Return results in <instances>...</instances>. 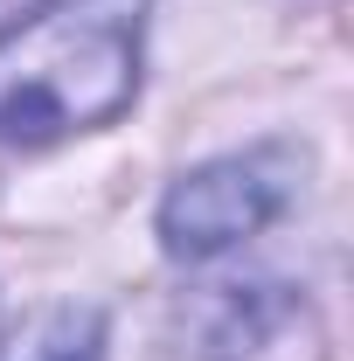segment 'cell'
Listing matches in <instances>:
<instances>
[{
	"instance_id": "1",
	"label": "cell",
	"mask_w": 354,
	"mask_h": 361,
	"mask_svg": "<svg viewBox=\"0 0 354 361\" xmlns=\"http://www.w3.org/2000/svg\"><path fill=\"white\" fill-rule=\"evenodd\" d=\"M146 7L153 0H42L0 28V174L133 111Z\"/></svg>"
},
{
	"instance_id": "3",
	"label": "cell",
	"mask_w": 354,
	"mask_h": 361,
	"mask_svg": "<svg viewBox=\"0 0 354 361\" xmlns=\"http://www.w3.org/2000/svg\"><path fill=\"white\" fill-rule=\"evenodd\" d=\"M7 361H104V319L63 306V313L35 319V326L7 348Z\"/></svg>"
},
{
	"instance_id": "2",
	"label": "cell",
	"mask_w": 354,
	"mask_h": 361,
	"mask_svg": "<svg viewBox=\"0 0 354 361\" xmlns=\"http://www.w3.org/2000/svg\"><path fill=\"white\" fill-rule=\"evenodd\" d=\"M292 209V153L257 146V153H222L209 167L188 174L160 195V250L181 264H209L222 250H236L243 236H257Z\"/></svg>"
}]
</instances>
